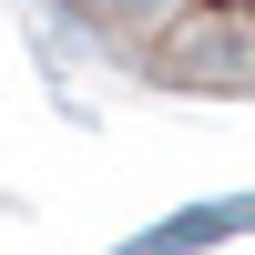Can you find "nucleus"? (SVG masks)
Segmentation results:
<instances>
[{"mask_svg":"<svg viewBox=\"0 0 255 255\" xmlns=\"http://www.w3.org/2000/svg\"><path fill=\"white\" fill-rule=\"evenodd\" d=\"M51 10L82 51H102L153 92H194V102L255 92V0H51Z\"/></svg>","mask_w":255,"mask_h":255,"instance_id":"obj_1","label":"nucleus"}]
</instances>
